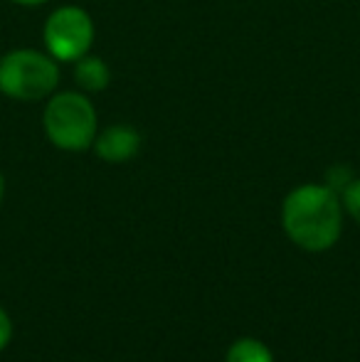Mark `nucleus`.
Wrapping results in <instances>:
<instances>
[{"mask_svg":"<svg viewBox=\"0 0 360 362\" xmlns=\"http://www.w3.org/2000/svg\"><path fill=\"white\" fill-rule=\"evenodd\" d=\"M74 79L84 91H104L111 81V69L104 59L84 54L74 62Z\"/></svg>","mask_w":360,"mask_h":362,"instance_id":"obj_6","label":"nucleus"},{"mask_svg":"<svg viewBox=\"0 0 360 362\" xmlns=\"http://www.w3.org/2000/svg\"><path fill=\"white\" fill-rule=\"evenodd\" d=\"M341 195H343V207L348 210V215L360 222V177H353Z\"/></svg>","mask_w":360,"mask_h":362,"instance_id":"obj_8","label":"nucleus"},{"mask_svg":"<svg viewBox=\"0 0 360 362\" xmlns=\"http://www.w3.org/2000/svg\"><path fill=\"white\" fill-rule=\"evenodd\" d=\"M227 362H274V358L262 340L242 338L227 350Z\"/></svg>","mask_w":360,"mask_h":362,"instance_id":"obj_7","label":"nucleus"},{"mask_svg":"<svg viewBox=\"0 0 360 362\" xmlns=\"http://www.w3.org/2000/svg\"><path fill=\"white\" fill-rule=\"evenodd\" d=\"M10 3H15V5H23V8H37V5L47 3V0H10Z\"/></svg>","mask_w":360,"mask_h":362,"instance_id":"obj_11","label":"nucleus"},{"mask_svg":"<svg viewBox=\"0 0 360 362\" xmlns=\"http://www.w3.org/2000/svg\"><path fill=\"white\" fill-rule=\"evenodd\" d=\"M45 134L62 151H87L96 139V111L79 91L54 94L45 106Z\"/></svg>","mask_w":360,"mask_h":362,"instance_id":"obj_2","label":"nucleus"},{"mask_svg":"<svg viewBox=\"0 0 360 362\" xmlns=\"http://www.w3.org/2000/svg\"><path fill=\"white\" fill-rule=\"evenodd\" d=\"M94 151L106 163H126L141 151V134L134 126L116 124L96 134Z\"/></svg>","mask_w":360,"mask_h":362,"instance_id":"obj_5","label":"nucleus"},{"mask_svg":"<svg viewBox=\"0 0 360 362\" xmlns=\"http://www.w3.org/2000/svg\"><path fill=\"white\" fill-rule=\"evenodd\" d=\"M281 222L296 247L306 252H326L341 237V200L328 185H301L284 200Z\"/></svg>","mask_w":360,"mask_h":362,"instance_id":"obj_1","label":"nucleus"},{"mask_svg":"<svg viewBox=\"0 0 360 362\" xmlns=\"http://www.w3.org/2000/svg\"><path fill=\"white\" fill-rule=\"evenodd\" d=\"M10 335H13V323H10L8 313L0 308V350L10 343Z\"/></svg>","mask_w":360,"mask_h":362,"instance_id":"obj_10","label":"nucleus"},{"mask_svg":"<svg viewBox=\"0 0 360 362\" xmlns=\"http://www.w3.org/2000/svg\"><path fill=\"white\" fill-rule=\"evenodd\" d=\"M351 180H353V175L348 168L341 165V168H331V170H328V187H331L333 192H343Z\"/></svg>","mask_w":360,"mask_h":362,"instance_id":"obj_9","label":"nucleus"},{"mask_svg":"<svg viewBox=\"0 0 360 362\" xmlns=\"http://www.w3.org/2000/svg\"><path fill=\"white\" fill-rule=\"evenodd\" d=\"M45 47L57 62H77L94 42V23L77 5H62L47 18L42 30Z\"/></svg>","mask_w":360,"mask_h":362,"instance_id":"obj_4","label":"nucleus"},{"mask_svg":"<svg viewBox=\"0 0 360 362\" xmlns=\"http://www.w3.org/2000/svg\"><path fill=\"white\" fill-rule=\"evenodd\" d=\"M3 192H5V180H3V173H0V200H3Z\"/></svg>","mask_w":360,"mask_h":362,"instance_id":"obj_12","label":"nucleus"},{"mask_svg":"<svg viewBox=\"0 0 360 362\" xmlns=\"http://www.w3.org/2000/svg\"><path fill=\"white\" fill-rule=\"evenodd\" d=\"M57 59L37 49H13L0 57V94L18 101H40L57 89Z\"/></svg>","mask_w":360,"mask_h":362,"instance_id":"obj_3","label":"nucleus"}]
</instances>
